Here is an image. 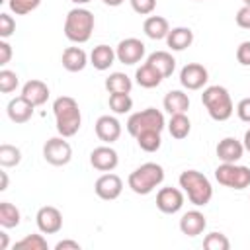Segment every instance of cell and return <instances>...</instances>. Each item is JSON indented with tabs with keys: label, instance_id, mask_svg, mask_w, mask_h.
Returning <instances> with one entry per match:
<instances>
[{
	"label": "cell",
	"instance_id": "1",
	"mask_svg": "<svg viewBox=\"0 0 250 250\" xmlns=\"http://www.w3.org/2000/svg\"><path fill=\"white\" fill-rule=\"evenodd\" d=\"M53 113L57 121V131L61 137H74L82 125V113L78 102L70 96H61L53 102Z\"/></svg>",
	"mask_w": 250,
	"mask_h": 250
},
{
	"label": "cell",
	"instance_id": "2",
	"mask_svg": "<svg viewBox=\"0 0 250 250\" xmlns=\"http://www.w3.org/2000/svg\"><path fill=\"white\" fill-rule=\"evenodd\" d=\"M180 188L184 189V193L188 195L189 203H193L195 207H203L211 201L213 197V188L211 182L207 180V176H203L197 170H184L178 178Z\"/></svg>",
	"mask_w": 250,
	"mask_h": 250
},
{
	"label": "cell",
	"instance_id": "3",
	"mask_svg": "<svg viewBox=\"0 0 250 250\" xmlns=\"http://www.w3.org/2000/svg\"><path fill=\"white\" fill-rule=\"evenodd\" d=\"M94 14L86 8H72L64 18V35L72 43H86L94 31Z\"/></svg>",
	"mask_w": 250,
	"mask_h": 250
},
{
	"label": "cell",
	"instance_id": "4",
	"mask_svg": "<svg viewBox=\"0 0 250 250\" xmlns=\"http://www.w3.org/2000/svg\"><path fill=\"white\" fill-rule=\"evenodd\" d=\"M162 182H164V168L160 164H156V162H145V164H141L127 178L129 188L137 195H148Z\"/></svg>",
	"mask_w": 250,
	"mask_h": 250
},
{
	"label": "cell",
	"instance_id": "5",
	"mask_svg": "<svg viewBox=\"0 0 250 250\" xmlns=\"http://www.w3.org/2000/svg\"><path fill=\"white\" fill-rule=\"evenodd\" d=\"M201 102H203L207 113L211 115V119H215V121H227L234 111L229 90L219 84L207 86L201 94Z\"/></svg>",
	"mask_w": 250,
	"mask_h": 250
},
{
	"label": "cell",
	"instance_id": "6",
	"mask_svg": "<svg viewBox=\"0 0 250 250\" xmlns=\"http://www.w3.org/2000/svg\"><path fill=\"white\" fill-rule=\"evenodd\" d=\"M164 125H166L164 123V115L156 107H146L143 111L131 113L129 119H127V131L133 137H137L143 131H160L162 133Z\"/></svg>",
	"mask_w": 250,
	"mask_h": 250
},
{
	"label": "cell",
	"instance_id": "7",
	"mask_svg": "<svg viewBox=\"0 0 250 250\" xmlns=\"http://www.w3.org/2000/svg\"><path fill=\"white\" fill-rule=\"evenodd\" d=\"M215 178L221 186L230 189H244L250 186V168L236 162H223L215 170Z\"/></svg>",
	"mask_w": 250,
	"mask_h": 250
},
{
	"label": "cell",
	"instance_id": "8",
	"mask_svg": "<svg viewBox=\"0 0 250 250\" xmlns=\"http://www.w3.org/2000/svg\"><path fill=\"white\" fill-rule=\"evenodd\" d=\"M43 158L53 166H64L72 158V146L66 137H53L43 145Z\"/></svg>",
	"mask_w": 250,
	"mask_h": 250
},
{
	"label": "cell",
	"instance_id": "9",
	"mask_svg": "<svg viewBox=\"0 0 250 250\" xmlns=\"http://www.w3.org/2000/svg\"><path fill=\"white\" fill-rule=\"evenodd\" d=\"M94 191L100 199L104 201H113L121 195L123 191V180L117 176V174H111V172H105L102 174L96 184H94Z\"/></svg>",
	"mask_w": 250,
	"mask_h": 250
},
{
	"label": "cell",
	"instance_id": "10",
	"mask_svg": "<svg viewBox=\"0 0 250 250\" xmlns=\"http://www.w3.org/2000/svg\"><path fill=\"white\" fill-rule=\"evenodd\" d=\"M115 55H117V61L123 64H137L145 57V43L137 37H127L117 43Z\"/></svg>",
	"mask_w": 250,
	"mask_h": 250
},
{
	"label": "cell",
	"instance_id": "11",
	"mask_svg": "<svg viewBox=\"0 0 250 250\" xmlns=\"http://www.w3.org/2000/svg\"><path fill=\"white\" fill-rule=\"evenodd\" d=\"M209 80V72L199 62H188L180 70V84L186 90H201Z\"/></svg>",
	"mask_w": 250,
	"mask_h": 250
},
{
	"label": "cell",
	"instance_id": "12",
	"mask_svg": "<svg viewBox=\"0 0 250 250\" xmlns=\"http://www.w3.org/2000/svg\"><path fill=\"white\" fill-rule=\"evenodd\" d=\"M35 223L43 234H55L62 229V213L53 205H45L37 211Z\"/></svg>",
	"mask_w": 250,
	"mask_h": 250
},
{
	"label": "cell",
	"instance_id": "13",
	"mask_svg": "<svg viewBox=\"0 0 250 250\" xmlns=\"http://www.w3.org/2000/svg\"><path fill=\"white\" fill-rule=\"evenodd\" d=\"M156 207L166 213L174 215L184 207V193L178 188H160L156 193Z\"/></svg>",
	"mask_w": 250,
	"mask_h": 250
},
{
	"label": "cell",
	"instance_id": "14",
	"mask_svg": "<svg viewBox=\"0 0 250 250\" xmlns=\"http://www.w3.org/2000/svg\"><path fill=\"white\" fill-rule=\"evenodd\" d=\"M90 164L100 170V172H111L117 168L119 164V156L117 152L107 146V145H102V146H96L92 152H90Z\"/></svg>",
	"mask_w": 250,
	"mask_h": 250
},
{
	"label": "cell",
	"instance_id": "15",
	"mask_svg": "<svg viewBox=\"0 0 250 250\" xmlns=\"http://www.w3.org/2000/svg\"><path fill=\"white\" fill-rule=\"evenodd\" d=\"M96 135L100 141L111 145L121 137V123L113 115H102L96 121Z\"/></svg>",
	"mask_w": 250,
	"mask_h": 250
},
{
	"label": "cell",
	"instance_id": "16",
	"mask_svg": "<svg viewBox=\"0 0 250 250\" xmlns=\"http://www.w3.org/2000/svg\"><path fill=\"white\" fill-rule=\"evenodd\" d=\"M33 109H35V105H33L31 102H27L23 96L12 98V100L8 102V107H6L8 117H10L14 123H27V121L31 119V115H33Z\"/></svg>",
	"mask_w": 250,
	"mask_h": 250
},
{
	"label": "cell",
	"instance_id": "17",
	"mask_svg": "<svg viewBox=\"0 0 250 250\" xmlns=\"http://www.w3.org/2000/svg\"><path fill=\"white\" fill-rule=\"evenodd\" d=\"M244 154V145L234 137H225L217 145V158L221 162H238Z\"/></svg>",
	"mask_w": 250,
	"mask_h": 250
},
{
	"label": "cell",
	"instance_id": "18",
	"mask_svg": "<svg viewBox=\"0 0 250 250\" xmlns=\"http://www.w3.org/2000/svg\"><path fill=\"white\" fill-rule=\"evenodd\" d=\"M205 227H207V219L197 209L184 213L182 219H180V230L186 236H197V234H201L205 230Z\"/></svg>",
	"mask_w": 250,
	"mask_h": 250
},
{
	"label": "cell",
	"instance_id": "19",
	"mask_svg": "<svg viewBox=\"0 0 250 250\" xmlns=\"http://www.w3.org/2000/svg\"><path fill=\"white\" fill-rule=\"evenodd\" d=\"M21 96L31 102L35 107L37 105H43L47 100H49V86L43 82V80H27L21 88Z\"/></svg>",
	"mask_w": 250,
	"mask_h": 250
},
{
	"label": "cell",
	"instance_id": "20",
	"mask_svg": "<svg viewBox=\"0 0 250 250\" xmlns=\"http://www.w3.org/2000/svg\"><path fill=\"white\" fill-rule=\"evenodd\" d=\"M62 66L68 70V72H80L84 70V66L88 64V55L84 49L80 47H66L62 51V59H61Z\"/></svg>",
	"mask_w": 250,
	"mask_h": 250
},
{
	"label": "cell",
	"instance_id": "21",
	"mask_svg": "<svg viewBox=\"0 0 250 250\" xmlns=\"http://www.w3.org/2000/svg\"><path fill=\"white\" fill-rule=\"evenodd\" d=\"M143 31L146 37L154 39V41H160V39H166L168 33H170V23L166 18L162 16H148L143 23Z\"/></svg>",
	"mask_w": 250,
	"mask_h": 250
},
{
	"label": "cell",
	"instance_id": "22",
	"mask_svg": "<svg viewBox=\"0 0 250 250\" xmlns=\"http://www.w3.org/2000/svg\"><path fill=\"white\" fill-rule=\"evenodd\" d=\"M115 59H117V55L109 45H96L90 53V64L96 70H107Z\"/></svg>",
	"mask_w": 250,
	"mask_h": 250
},
{
	"label": "cell",
	"instance_id": "23",
	"mask_svg": "<svg viewBox=\"0 0 250 250\" xmlns=\"http://www.w3.org/2000/svg\"><path fill=\"white\" fill-rule=\"evenodd\" d=\"M146 62L152 64L162 74V78L172 76V72L176 68V59L168 51H154V53H150L148 59H146Z\"/></svg>",
	"mask_w": 250,
	"mask_h": 250
},
{
	"label": "cell",
	"instance_id": "24",
	"mask_svg": "<svg viewBox=\"0 0 250 250\" xmlns=\"http://www.w3.org/2000/svg\"><path fill=\"white\" fill-rule=\"evenodd\" d=\"M162 104H164V109L170 115H174V113H188V109H189V98L182 90H170L164 96Z\"/></svg>",
	"mask_w": 250,
	"mask_h": 250
},
{
	"label": "cell",
	"instance_id": "25",
	"mask_svg": "<svg viewBox=\"0 0 250 250\" xmlns=\"http://www.w3.org/2000/svg\"><path fill=\"white\" fill-rule=\"evenodd\" d=\"M166 43L172 51H184L193 43V31L189 27H174L168 33Z\"/></svg>",
	"mask_w": 250,
	"mask_h": 250
},
{
	"label": "cell",
	"instance_id": "26",
	"mask_svg": "<svg viewBox=\"0 0 250 250\" xmlns=\"http://www.w3.org/2000/svg\"><path fill=\"white\" fill-rule=\"evenodd\" d=\"M135 80H137V84L143 86V88H156L164 78H162V74H160L152 64L145 62V64H141V66L137 68Z\"/></svg>",
	"mask_w": 250,
	"mask_h": 250
},
{
	"label": "cell",
	"instance_id": "27",
	"mask_svg": "<svg viewBox=\"0 0 250 250\" xmlns=\"http://www.w3.org/2000/svg\"><path fill=\"white\" fill-rule=\"evenodd\" d=\"M168 131H170V135H172L174 139H178V141L186 139V137L189 135V131H191V121H189V117H188L186 113H174V115H170Z\"/></svg>",
	"mask_w": 250,
	"mask_h": 250
},
{
	"label": "cell",
	"instance_id": "28",
	"mask_svg": "<svg viewBox=\"0 0 250 250\" xmlns=\"http://www.w3.org/2000/svg\"><path fill=\"white\" fill-rule=\"evenodd\" d=\"M131 88H133V82L125 72H111L105 78V90L109 94H129Z\"/></svg>",
	"mask_w": 250,
	"mask_h": 250
},
{
	"label": "cell",
	"instance_id": "29",
	"mask_svg": "<svg viewBox=\"0 0 250 250\" xmlns=\"http://www.w3.org/2000/svg\"><path fill=\"white\" fill-rule=\"evenodd\" d=\"M20 221H21L20 209L10 201H2L0 203V227L2 229H14L20 225Z\"/></svg>",
	"mask_w": 250,
	"mask_h": 250
},
{
	"label": "cell",
	"instance_id": "30",
	"mask_svg": "<svg viewBox=\"0 0 250 250\" xmlns=\"http://www.w3.org/2000/svg\"><path fill=\"white\" fill-rule=\"evenodd\" d=\"M137 145L145 150V152H156L162 145V137H160V131H143L139 133L137 137Z\"/></svg>",
	"mask_w": 250,
	"mask_h": 250
},
{
	"label": "cell",
	"instance_id": "31",
	"mask_svg": "<svg viewBox=\"0 0 250 250\" xmlns=\"http://www.w3.org/2000/svg\"><path fill=\"white\" fill-rule=\"evenodd\" d=\"M21 162V150L14 145H0V166L4 168H14Z\"/></svg>",
	"mask_w": 250,
	"mask_h": 250
},
{
	"label": "cell",
	"instance_id": "32",
	"mask_svg": "<svg viewBox=\"0 0 250 250\" xmlns=\"http://www.w3.org/2000/svg\"><path fill=\"white\" fill-rule=\"evenodd\" d=\"M133 107V100L129 94H109V109L117 115L129 113Z\"/></svg>",
	"mask_w": 250,
	"mask_h": 250
},
{
	"label": "cell",
	"instance_id": "33",
	"mask_svg": "<svg viewBox=\"0 0 250 250\" xmlns=\"http://www.w3.org/2000/svg\"><path fill=\"white\" fill-rule=\"evenodd\" d=\"M47 250V240L43 238V234H27L21 240H18L14 244V250Z\"/></svg>",
	"mask_w": 250,
	"mask_h": 250
},
{
	"label": "cell",
	"instance_id": "34",
	"mask_svg": "<svg viewBox=\"0 0 250 250\" xmlns=\"http://www.w3.org/2000/svg\"><path fill=\"white\" fill-rule=\"evenodd\" d=\"M203 248H207V250H229L230 242L223 232H209L203 238Z\"/></svg>",
	"mask_w": 250,
	"mask_h": 250
},
{
	"label": "cell",
	"instance_id": "35",
	"mask_svg": "<svg viewBox=\"0 0 250 250\" xmlns=\"http://www.w3.org/2000/svg\"><path fill=\"white\" fill-rule=\"evenodd\" d=\"M20 80H18V74L14 70H8V68H2L0 70V92L2 94H10L18 88Z\"/></svg>",
	"mask_w": 250,
	"mask_h": 250
},
{
	"label": "cell",
	"instance_id": "36",
	"mask_svg": "<svg viewBox=\"0 0 250 250\" xmlns=\"http://www.w3.org/2000/svg\"><path fill=\"white\" fill-rule=\"evenodd\" d=\"M39 4H41V0H8V6L16 16H25V14L33 12Z\"/></svg>",
	"mask_w": 250,
	"mask_h": 250
},
{
	"label": "cell",
	"instance_id": "37",
	"mask_svg": "<svg viewBox=\"0 0 250 250\" xmlns=\"http://www.w3.org/2000/svg\"><path fill=\"white\" fill-rule=\"evenodd\" d=\"M16 31V20L10 14H0V37L8 39Z\"/></svg>",
	"mask_w": 250,
	"mask_h": 250
},
{
	"label": "cell",
	"instance_id": "38",
	"mask_svg": "<svg viewBox=\"0 0 250 250\" xmlns=\"http://www.w3.org/2000/svg\"><path fill=\"white\" fill-rule=\"evenodd\" d=\"M129 2H131V8L141 16H148L156 8V0H129Z\"/></svg>",
	"mask_w": 250,
	"mask_h": 250
},
{
	"label": "cell",
	"instance_id": "39",
	"mask_svg": "<svg viewBox=\"0 0 250 250\" xmlns=\"http://www.w3.org/2000/svg\"><path fill=\"white\" fill-rule=\"evenodd\" d=\"M236 61L242 66H250V41H242L236 47Z\"/></svg>",
	"mask_w": 250,
	"mask_h": 250
},
{
	"label": "cell",
	"instance_id": "40",
	"mask_svg": "<svg viewBox=\"0 0 250 250\" xmlns=\"http://www.w3.org/2000/svg\"><path fill=\"white\" fill-rule=\"evenodd\" d=\"M234 20H236V25H238V27L250 29V6H242V8L236 12Z\"/></svg>",
	"mask_w": 250,
	"mask_h": 250
},
{
	"label": "cell",
	"instance_id": "41",
	"mask_svg": "<svg viewBox=\"0 0 250 250\" xmlns=\"http://www.w3.org/2000/svg\"><path fill=\"white\" fill-rule=\"evenodd\" d=\"M236 115H238L240 121L250 123V98H244V100L238 102V105H236Z\"/></svg>",
	"mask_w": 250,
	"mask_h": 250
},
{
	"label": "cell",
	"instance_id": "42",
	"mask_svg": "<svg viewBox=\"0 0 250 250\" xmlns=\"http://www.w3.org/2000/svg\"><path fill=\"white\" fill-rule=\"evenodd\" d=\"M12 59V45L6 39H0V64H8Z\"/></svg>",
	"mask_w": 250,
	"mask_h": 250
},
{
	"label": "cell",
	"instance_id": "43",
	"mask_svg": "<svg viewBox=\"0 0 250 250\" xmlns=\"http://www.w3.org/2000/svg\"><path fill=\"white\" fill-rule=\"evenodd\" d=\"M55 250H80V244L76 240H61L55 244Z\"/></svg>",
	"mask_w": 250,
	"mask_h": 250
},
{
	"label": "cell",
	"instance_id": "44",
	"mask_svg": "<svg viewBox=\"0 0 250 250\" xmlns=\"http://www.w3.org/2000/svg\"><path fill=\"white\" fill-rule=\"evenodd\" d=\"M0 191H6L8 189V174L6 172H0Z\"/></svg>",
	"mask_w": 250,
	"mask_h": 250
},
{
	"label": "cell",
	"instance_id": "45",
	"mask_svg": "<svg viewBox=\"0 0 250 250\" xmlns=\"http://www.w3.org/2000/svg\"><path fill=\"white\" fill-rule=\"evenodd\" d=\"M6 248H8V234L0 232V250H6Z\"/></svg>",
	"mask_w": 250,
	"mask_h": 250
},
{
	"label": "cell",
	"instance_id": "46",
	"mask_svg": "<svg viewBox=\"0 0 250 250\" xmlns=\"http://www.w3.org/2000/svg\"><path fill=\"white\" fill-rule=\"evenodd\" d=\"M242 145H244V150L250 152V129L244 133V141H242Z\"/></svg>",
	"mask_w": 250,
	"mask_h": 250
},
{
	"label": "cell",
	"instance_id": "47",
	"mask_svg": "<svg viewBox=\"0 0 250 250\" xmlns=\"http://www.w3.org/2000/svg\"><path fill=\"white\" fill-rule=\"evenodd\" d=\"M102 2L107 4V6H113V8H115V6H121L125 0H102Z\"/></svg>",
	"mask_w": 250,
	"mask_h": 250
},
{
	"label": "cell",
	"instance_id": "48",
	"mask_svg": "<svg viewBox=\"0 0 250 250\" xmlns=\"http://www.w3.org/2000/svg\"><path fill=\"white\" fill-rule=\"evenodd\" d=\"M70 2H74V4H78V6H80V4H88L90 0H70Z\"/></svg>",
	"mask_w": 250,
	"mask_h": 250
},
{
	"label": "cell",
	"instance_id": "49",
	"mask_svg": "<svg viewBox=\"0 0 250 250\" xmlns=\"http://www.w3.org/2000/svg\"><path fill=\"white\" fill-rule=\"evenodd\" d=\"M244 2V6H250V0H242Z\"/></svg>",
	"mask_w": 250,
	"mask_h": 250
},
{
	"label": "cell",
	"instance_id": "50",
	"mask_svg": "<svg viewBox=\"0 0 250 250\" xmlns=\"http://www.w3.org/2000/svg\"><path fill=\"white\" fill-rule=\"evenodd\" d=\"M195 2H203V0H195Z\"/></svg>",
	"mask_w": 250,
	"mask_h": 250
}]
</instances>
